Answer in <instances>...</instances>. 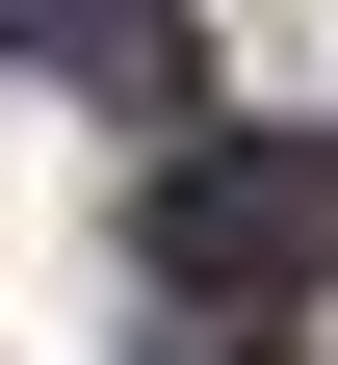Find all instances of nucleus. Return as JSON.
Segmentation results:
<instances>
[{
	"instance_id": "f03ea898",
	"label": "nucleus",
	"mask_w": 338,
	"mask_h": 365,
	"mask_svg": "<svg viewBox=\"0 0 338 365\" xmlns=\"http://www.w3.org/2000/svg\"><path fill=\"white\" fill-rule=\"evenodd\" d=\"M0 53H53L78 105H182V0H0Z\"/></svg>"
},
{
	"instance_id": "f257e3e1",
	"label": "nucleus",
	"mask_w": 338,
	"mask_h": 365,
	"mask_svg": "<svg viewBox=\"0 0 338 365\" xmlns=\"http://www.w3.org/2000/svg\"><path fill=\"white\" fill-rule=\"evenodd\" d=\"M157 287H182V313L338 287V157H312V130H208V157H157Z\"/></svg>"
}]
</instances>
